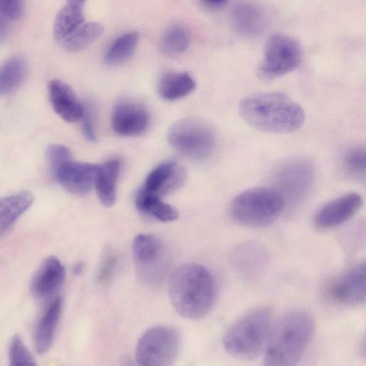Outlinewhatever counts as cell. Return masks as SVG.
I'll list each match as a JSON object with an SVG mask.
<instances>
[{"instance_id": "27", "label": "cell", "mask_w": 366, "mask_h": 366, "mask_svg": "<svg viewBox=\"0 0 366 366\" xmlns=\"http://www.w3.org/2000/svg\"><path fill=\"white\" fill-rule=\"evenodd\" d=\"M103 31L104 28L99 23L84 22L59 43L68 51H77L99 39Z\"/></svg>"}, {"instance_id": "5", "label": "cell", "mask_w": 366, "mask_h": 366, "mask_svg": "<svg viewBox=\"0 0 366 366\" xmlns=\"http://www.w3.org/2000/svg\"><path fill=\"white\" fill-rule=\"evenodd\" d=\"M285 209L282 195L274 187H268L244 190L233 199L229 206L234 220L249 227L270 225Z\"/></svg>"}, {"instance_id": "33", "label": "cell", "mask_w": 366, "mask_h": 366, "mask_svg": "<svg viewBox=\"0 0 366 366\" xmlns=\"http://www.w3.org/2000/svg\"><path fill=\"white\" fill-rule=\"evenodd\" d=\"M24 1L20 0H0V14L8 20L20 19L24 12Z\"/></svg>"}, {"instance_id": "9", "label": "cell", "mask_w": 366, "mask_h": 366, "mask_svg": "<svg viewBox=\"0 0 366 366\" xmlns=\"http://www.w3.org/2000/svg\"><path fill=\"white\" fill-rule=\"evenodd\" d=\"M274 188L282 195L287 207L302 204L313 184L315 171L307 159L295 158L280 164L274 172Z\"/></svg>"}, {"instance_id": "38", "label": "cell", "mask_w": 366, "mask_h": 366, "mask_svg": "<svg viewBox=\"0 0 366 366\" xmlns=\"http://www.w3.org/2000/svg\"><path fill=\"white\" fill-rule=\"evenodd\" d=\"M83 267H84V264L82 262L76 263L74 267V269H73L74 273H75L76 274H81L83 271Z\"/></svg>"}, {"instance_id": "26", "label": "cell", "mask_w": 366, "mask_h": 366, "mask_svg": "<svg viewBox=\"0 0 366 366\" xmlns=\"http://www.w3.org/2000/svg\"><path fill=\"white\" fill-rule=\"evenodd\" d=\"M27 73L25 59L13 56L0 64V96L10 94L21 85Z\"/></svg>"}, {"instance_id": "12", "label": "cell", "mask_w": 366, "mask_h": 366, "mask_svg": "<svg viewBox=\"0 0 366 366\" xmlns=\"http://www.w3.org/2000/svg\"><path fill=\"white\" fill-rule=\"evenodd\" d=\"M363 199L357 192L337 197L323 204L316 212L314 222L320 229H330L352 218L362 208Z\"/></svg>"}, {"instance_id": "2", "label": "cell", "mask_w": 366, "mask_h": 366, "mask_svg": "<svg viewBox=\"0 0 366 366\" xmlns=\"http://www.w3.org/2000/svg\"><path fill=\"white\" fill-rule=\"evenodd\" d=\"M169 297L182 317L197 320L206 317L217 300V286L210 272L197 263H185L171 274Z\"/></svg>"}, {"instance_id": "4", "label": "cell", "mask_w": 366, "mask_h": 366, "mask_svg": "<svg viewBox=\"0 0 366 366\" xmlns=\"http://www.w3.org/2000/svg\"><path fill=\"white\" fill-rule=\"evenodd\" d=\"M272 327L271 311L264 307L253 309L225 332L224 349L238 360H253L264 350Z\"/></svg>"}, {"instance_id": "17", "label": "cell", "mask_w": 366, "mask_h": 366, "mask_svg": "<svg viewBox=\"0 0 366 366\" xmlns=\"http://www.w3.org/2000/svg\"><path fill=\"white\" fill-rule=\"evenodd\" d=\"M65 278V269L55 256L46 257L36 271L31 283L32 294L44 298L55 292Z\"/></svg>"}, {"instance_id": "1", "label": "cell", "mask_w": 366, "mask_h": 366, "mask_svg": "<svg viewBox=\"0 0 366 366\" xmlns=\"http://www.w3.org/2000/svg\"><path fill=\"white\" fill-rule=\"evenodd\" d=\"M238 112L250 127L272 134H290L300 129L305 120L303 108L287 94L259 92L245 97Z\"/></svg>"}, {"instance_id": "7", "label": "cell", "mask_w": 366, "mask_h": 366, "mask_svg": "<svg viewBox=\"0 0 366 366\" xmlns=\"http://www.w3.org/2000/svg\"><path fill=\"white\" fill-rule=\"evenodd\" d=\"M180 337L173 327H150L139 337L135 347L137 366H173L179 352Z\"/></svg>"}, {"instance_id": "8", "label": "cell", "mask_w": 366, "mask_h": 366, "mask_svg": "<svg viewBox=\"0 0 366 366\" xmlns=\"http://www.w3.org/2000/svg\"><path fill=\"white\" fill-rule=\"evenodd\" d=\"M302 59V47L296 39L285 34H273L265 42L257 76L264 81L280 78L295 70Z\"/></svg>"}, {"instance_id": "39", "label": "cell", "mask_w": 366, "mask_h": 366, "mask_svg": "<svg viewBox=\"0 0 366 366\" xmlns=\"http://www.w3.org/2000/svg\"><path fill=\"white\" fill-rule=\"evenodd\" d=\"M121 366H136L134 362L129 358H124L122 361Z\"/></svg>"}, {"instance_id": "25", "label": "cell", "mask_w": 366, "mask_h": 366, "mask_svg": "<svg viewBox=\"0 0 366 366\" xmlns=\"http://www.w3.org/2000/svg\"><path fill=\"white\" fill-rule=\"evenodd\" d=\"M134 202L140 212L161 222H172L177 219L179 216L178 211L174 207L164 203L162 198L142 189L137 193Z\"/></svg>"}, {"instance_id": "15", "label": "cell", "mask_w": 366, "mask_h": 366, "mask_svg": "<svg viewBox=\"0 0 366 366\" xmlns=\"http://www.w3.org/2000/svg\"><path fill=\"white\" fill-rule=\"evenodd\" d=\"M150 117L142 104L124 100L114 107L112 115V127L115 133L123 137H134L148 127Z\"/></svg>"}, {"instance_id": "36", "label": "cell", "mask_w": 366, "mask_h": 366, "mask_svg": "<svg viewBox=\"0 0 366 366\" xmlns=\"http://www.w3.org/2000/svg\"><path fill=\"white\" fill-rule=\"evenodd\" d=\"M9 20L0 14V44L4 43L9 36Z\"/></svg>"}, {"instance_id": "13", "label": "cell", "mask_w": 366, "mask_h": 366, "mask_svg": "<svg viewBox=\"0 0 366 366\" xmlns=\"http://www.w3.org/2000/svg\"><path fill=\"white\" fill-rule=\"evenodd\" d=\"M99 166L70 159L57 169L53 177L67 192L84 195L94 187Z\"/></svg>"}, {"instance_id": "23", "label": "cell", "mask_w": 366, "mask_h": 366, "mask_svg": "<svg viewBox=\"0 0 366 366\" xmlns=\"http://www.w3.org/2000/svg\"><path fill=\"white\" fill-rule=\"evenodd\" d=\"M120 161L111 159L99 166L94 188L100 202L105 207L116 201V183L120 170Z\"/></svg>"}, {"instance_id": "19", "label": "cell", "mask_w": 366, "mask_h": 366, "mask_svg": "<svg viewBox=\"0 0 366 366\" xmlns=\"http://www.w3.org/2000/svg\"><path fill=\"white\" fill-rule=\"evenodd\" d=\"M230 20L236 32L244 36L260 34L266 25V16L257 5L241 2L234 6L230 13Z\"/></svg>"}, {"instance_id": "16", "label": "cell", "mask_w": 366, "mask_h": 366, "mask_svg": "<svg viewBox=\"0 0 366 366\" xmlns=\"http://www.w3.org/2000/svg\"><path fill=\"white\" fill-rule=\"evenodd\" d=\"M48 92L54 111L63 120L70 123L80 120L84 104L69 85L60 79H52L48 84Z\"/></svg>"}, {"instance_id": "30", "label": "cell", "mask_w": 366, "mask_h": 366, "mask_svg": "<svg viewBox=\"0 0 366 366\" xmlns=\"http://www.w3.org/2000/svg\"><path fill=\"white\" fill-rule=\"evenodd\" d=\"M343 167L346 172L359 181H365L366 154L364 147L357 146L349 149L343 157Z\"/></svg>"}, {"instance_id": "37", "label": "cell", "mask_w": 366, "mask_h": 366, "mask_svg": "<svg viewBox=\"0 0 366 366\" xmlns=\"http://www.w3.org/2000/svg\"><path fill=\"white\" fill-rule=\"evenodd\" d=\"M226 1H202V4L204 5V7L215 10V9H220L223 8L227 4Z\"/></svg>"}, {"instance_id": "11", "label": "cell", "mask_w": 366, "mask_h": 366, "mask_svg": "<svg viewBox=\"0 0 366 366\" xmlns=\"http://www.w3.org/2000/svg\"><path fill=\"white\" fill-rule=\"evenodd\" d=\"M330 297L334 302L343 307H354L364 304L366 299L365 262L345 270L331 286Z\"/></svg>"}, {"instance_id": "22", "label": "cell", "mask_w": 366, "mask_h": 366, "mask_svg": "<svg viewBox=\"0 0 366 366\" xmlns=\"http://www.w3.org/2000/svg\"><path fill=\"white\" fill-rule=\"evenodd\" d=\"M84 3L79 0L68 1L57 12L53 33L59 42L84 23Z\"/></svg>"}, {"instance_id": "18", "label": "cell", "mask_w": 366, "mask_h": 366, "mask_svg": "<svg viewBox=\"0 0 366 366\" xmlns=\"http://www.w3.org/2000/svg\"><path fill=\"white\" fill-rule=\"evenodd\" d=\"M63 309L60 297H55L41 314L34 330V345L39 354L46 353L51 347Z\"/></svg>"}, {"instance_id": "24", "label": "cell", "mask_w": 366, "mask_h": 366, "mask_svg": "<svg viewBox=\"0 0 366 366\" xmlns=\"http://www.w3.org/2000/svg\"><path fill=\"white\" fill-rule=\"evenodd\" d=\"M195 88L196 82L187 72L170 71L161 77L158 92L162 99L175 101L189 95Z\"/></svg>"}, {"instance_id": "34", "label": "cell", "mask_w": 366, "mask_h": 366, "mask_svg": "<svg viewBox=\"0 0 366 366\" xmlns=\"http://www.w3.org/2000/svg\"><path fill=\"white\" fill-rule=\"evenodd\" d=\"M80 120L82 132L85 138L92 142H95L97 135L93 117L89 107L84 105V110Z\"/></svg>"}, {"instance_id": "6", "label": "cell", "mask_w": 366, "mask_h": 366, "mask_svg": "<svg viewBox=\"0 0 366 366\" xmlns=\"http://www.w3.org/2000/svg\"><path fill=\"white\" fill-rule=\"evenodd\" d=\"M167 141L179 153L193 159H204L213 152L215 133L206 122L194 117L177 121L168 130Z\"/></svg>"}, {"instance_id": "20", "label": "cell", "mask_w": 366, "mask_h": 366, "mask_svg": "<svg viewBox=\"0 0 366 366\" xmlns=\"http://www.w3.org/2000/svg\"><path fill=\"white\" fill-rule=\"evenodd\" d=\"M34 197L29 191H20L0 197V237L28 210Z\"/></svg>"}, {"instance_id": "35", "label": "cell", "mask_w": 366, "mask_h": 366, "mask_svg": "<svg viewBox=\"0 0 366 366\" xmlns=\"http://www.w3.org/2000/svg\"><path fill=\"white\" fill-rule=\"evenodd\" d=\"M117 264V258L114 255L107 256L102 262L98 273L101 282L107 281L112 274Z\"/></svg>"}, {"instance_id": "10", "label": "cell", "mask_w": 366, "mask_h": 366, "mask_svg": "<svg viewBox=\"0 0 366 366\" xmlns=\"http://www.w3.org/2000/svg\"><path fill=\"white\" fill-rule=\"evenodd\" d=\"M136 271L141 282L157 286L164 280L168 269V257L162 243L151 234H139L132 243Z\"/></svg>"}, {"instance_id": "21", "label": "cell", "mask_w": 366, "mask_h": 366, "mask_svg": "<svg viewBox=\"0 0 366 366\" xmlns=\"http://www.w3.org/2000/svg\"><path fill=\"white\" fill-rule=\"evenodd\" d=\"M232 262L234 267L242 274H259L264 269L267 254L260 245L247 242L234 250Z\"/></svg>"}, {"instance_id": "14", "label": "cell", "mask_w": 366, "mask_h": 366, "mask_svg": "<svg viewBox=\"0 0 366 366\" xmlns=\"http://www.w3.org/2000/svg\"><path fill=\"white\" fill-rule=\"evenodd\" d=\"M186 179L184 167L177 162L167 161L150 172L140 189L162 198L178 190Z\"/></svg>"}, {"instance_id": "31", "label": "cell", "mask_w": 366, "mask_h": 366, "mask_svg": "<svg viewBox=\"0 0 366 366\" xmlns=\"http://www.w3.org/2000/svg\"><path fill=\"white\" fill-rule=\"evenodd\" d=\"M9 366H37L36 361L19 335L11 339L9 346Z\"/></svg>"}, {"instance_id": "29", "label": "cell", "mask_w": 366, "mask_h": 366, "mask_svg": "<svg viewBox=\"0 0 366 366\" xmlns=\"http://www.w3.org/2000/svg\"><path fill=\"white\" fill-rule=\"evenodd\" d=\"M190 38L187 30L182 25L169 26L163 34L161 39L162 49L169 54H179L189 46Z\"/></svg>"}, {"instance_id": "28", "label": "cell", "mask_w": 366, "mask_h": 366, "mask_svg": "<svg viewBox=\"0 0 366 366\" xmlns=\"http://www.w3.org/2000/svg\"><path fill=\"white\" fill-rule=\"evenodd\" d=\"M139 41V34L129 31L117 37L108 49L104 60L107 64L117 65L127 60L134 53Z\"/></svg>"}, {"instance_id": "3", "label": "cell", "mask_w": 366, "mask_h": 366, "mask_svg": "<svg viewBox=\"0 0 366 366\" xmlns=\"http://www.w3.org/2000/svg\"><path fill=\"white\" fill-rule=\"evenodd\" d=\"M315 332L312 315L294 310L272 327L264 348V366H295L302 357Z\"/></svg>"}, {"instance_id": "32", "label": "cell", "mask_w": 366, "mask_h": 366, "mask_svg": "<svg viewBox=\"0 0 366 366\" xmlns=\"http://www.w3.org/2000/svg\"><path fill=\"white\" fill-rule=\"evenodd\" d=\"M69 149L61 144H51L46 149V158L49 164L51 175L65 162L71 159Z\"/></svg>"}]
</instances>
